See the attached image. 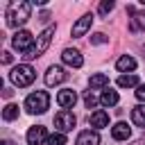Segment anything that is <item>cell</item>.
Wrapping results in <instances>:
<instances>
[{
	"instance_id": "21",
	"label": "cell",
	"mask_w": 145,
	"mask_h": 145,
	"mask_svg": "<svg viewBox=\"0 0 145 145\" xmlns=\"http://www.w3.org/2000/svg\"><path fill=\"white\" fill-rule=\"evenodd\" d=\"M2 118L5 120H16L18 118V104H7L5 111H2Z\"/></svg>"
},
{
	"instance_id": "24",
	"label": "cell",
	"mask_w": 145,
	"mask_h": 145,
	"mask_svg": "<svg viewBox=\"0 0 145 145\" xmlns=\"http://www.w3.org/2000/svg\"><path fill=\"white\" fill-rule=\"evenodd\" d=\"M84 104H86L88 109H93V106L97 104V97H95V95H93L91 91H86V95H84Z\"/></svg>"
},
{
	"instance_id": "11",
	"label": "cell",
	"mask_w": 145,
	"mask_h": 145,
	"mask_svg": "<svg viewBox=\"0 0 145 145\" xmlns=\"http://www.w3.org/2000/svg\"><path fill=\"white\" fill-rule=\"evenodd\" d=\"M91 23H93V16H91V14L82 16V18L72 25V36H84V34L91 29Z\"/></svg>"
},
{
	"instance_id": "20",
	"label": "cell",
	"mask_w": 145,
	"mask_h": 145,
	"mask_svg": "<svg viewBox=\"0 0 145 145\" xmlns=\"http://www.w3.org/2000/svg\"><path fill=\"white\" fill-rule=\"evenodd\" d=\"M118 86H122V88L138 86V77H136V75H120V77H118Z\"/></svg>"
},
{
	"instance_id": "4",
	"label": "cell",
	"mask_w": 145,
	"mask_h": 145,
	"mask_svg": "<svg viewBox=\"0 0 145 145\" xmlns=\"http://www.w3.org/2000/svg\"><path fill=\"white\" fill-rule=\"evenodd\" d=\"M52 36H54V25H50V27H45L43 32H41V36H39V43H36V48L32 50V52H27V54H23V59L25 61H29V59H36V57H41L48 48H50V41H52Z\"/></svg>"
},
{
	"instance_id": "10",
	"label": "cell",
	"mask_w": 145,
	"mask_h": 145,
	"mask_svg": "<svg viewBox=\"0 0 145 145\" xmlns=\"http://www.w3.org/2000/svg\"><path fill=\"white\" fill-rule=\"evenodd\" d=\"M57 102H59V106L70 109V106H75V102H77V93H75L72 88H63V91H59Z\"/></svg>"
},
{
	"instance_id": "30",
	"label": "cell",
	"mask_w": 145,
	"mask_h": 145,
	"mask_svg": "<svg viewBox=\"0 0 145 145\" xmlns=\"http://www.w3.org/2000/svg\"><path fill=\"white\" fill-rule=\"evenodd\" d=\"M131 145H145V138H140V140H136V143H131Z\"/></svg>"
},
{
	"instance_id": "31",
	"label": "cell",
	"mask_w": 145,
	"mask_h": 145,
	"mask_svg": "<svg viewBox=\"0 0 145 145\" xmlns=\"http://www.w3.org/2000/svg\"><path fill=\"white\" fill-rule=\"evenodd\" d=\"M2 145H14V143H11V140H5V143H2Z\"/></svg>"
},
{
	"instance_id": "6",
	"label": "cell",
	"mask_w": 145,
	"mask_h": 145,
	"mask_svg": "<svg viewBox=\"0 0 145 145\" xmlns=\"http://www.w3.org/2000/svg\"><path fill=\"white\" fill-rule=\"evenodd\" d=\"M75 122H77V118H75L72 111H68V109H61V111L54 116V127H57L59 131H70V129L75 127Z\"/></svg>"
},
{
	"instance_id": "14",
	"label": "cell",
	"mask_w": 145,
	"mask_h": 145,
	"mask_svg": "<svg viewBox=\"0 0 145 145\" xmlns=\"http://www.w3.org/2000/svg\"><path fill=\"white\" fill-rule=\"evenodd\" d=\"M111 136H113L116 140H127V138L131 136V129L127 127V122H116L113 129H111Z\"/></svg>"
},
{
	"instance_id": "27",
	"label": "cell",
	"mask_w": 145,
	"mask_h": 145,
	"mask_svg": "<svg viewBox=\"0 0 145 145\" xmlns=\"http://www.w3.org/2000/svg\"><path fill=\"white\" fill-rule=\"evenodd\" d=\"M11 59H14V57H11V52H7V50H5V52H2V63H11Z\"/></svg>"
},
{
	"instance_id": "12",
	"label": "cell",
	"mask_w": 145,
	"mask_h": 145,
	"mask_svg": "<svg viewBox=\"0 0 145 145\" xmlns=\"http://www.w3.org/2000/svg\"><path fill=\"white\" fill-rule=\"evenodd\" d=\"M77 145H100V134L86 129V131H82L77 136Z\"/></svg>"
},
{
	"instance_id": "25",
	"label": "cell",
	"mask_w": 145,
	"mask_h": 145,
	"mask_svg": "<svg viewBox=\"0 0 145 145\" xmlns=\"http://www.w3.org/2000/svg\"><path fill=\"white\" fill-rule=\"evenodd\" d=\"M111 9H113V2H111V0H104V2L100 5V14H102V16H106Z\"/></svg>"
},
{
	"instance_id": "2",
	"label": "cell",
	"mask_w": 145,
	"mask_h": 145,
	"mask_svg": "<svg viewBox=\"0 0 145 145\" xmlns=\"http://www.w3.org/2000/svg\"><path fill=\"white\" fill-rule=\"evenodd\" d=\"M50 106V95L45 91H34L25 97V109L29 113H45Z\"/></svg>"
},
{
	"instance_id": "16",
	"label": "cell",
	"mask_w": 145,
	"mask_h": 145,
	"mask_svg": "<svg viewBox=\"0 0 145 145\" xmlns=\"http://www.w3.org/2000/svg\"><path fill=\"white\" fill-rule=\"evenodd\" d=\"M131 122L136 127H145V104H138L131 109Z\"/></svg>"
},
{
	"instance_id": "8",
	"label": "cell",
	"mask_w": 145,
	"mask_h": 145,
	"mask_svg": "<svg viewBox=\"0 0 145 145\" xmlns=\"http://www.w3.org/2000/svg\"><path fill=\"white\" fill-rule=\"evenodd\" d=\"M66 70L61 68V66H50L48 68V72H45V84L48 86H57V84H61V82H66Z\"/></svg>"
},
{
	"instance_id": "9",
	"label": "cell",
	"mask_w": 145,
	"mask_h": 145,
	"mask_svg": "<svg viewBox=\"0 0 145 145\" xmlns=\"http://www.w3.org/2000/svg\"><path fill=\"white\" fill-rule=\"evenodd\" d=\"M61 59H63L66 66H72V68H82V63H84L79 50H75V48H66V50L61 52Z\"/></svg>"
},
{
	"instance_id": "7",
	"label": "cell",
	"mask_w": 145,
	"mask_h": 145,
	"mask_svg": "<svg viewBox=\"0 0 145 145\" xmlns=\"http://www.w3.org/2000/svg\"><path fill=\"white\" fill-rule=\"evenodd\" d=\"M43 140H48V129L43 125H34L27 131V145H43Z\"/></svg>"
},
{
	"instance_id": "28",
	"label": "cell",
	"mask_w": 145,
	"mask_h": 145,
	"mask_svg": "<svg viewBox=\"0 0 145 145\" xmlns=\"http://www.w3.org/2000/svg\"><path fill=\"white\" fill-rule=\"evenodd\" d=\"M11 95H14V91H11V88H5V91H2V97H7V100H9Z\"/></svg>"
},
{
	"instance_id": "5",
	"label": "cell",
	"mask_w": 145,
	"mask_h": 145,
	"mask_svg": "<svg viewBox=\"0 0 145 145\" xmlns=\"http://www.w3.org/2000/svg\"><path fill=\"white\" fill-rule=\"evenodd\" d=\"M14 48L18 50V52H32L36 45H34V36H32V32H27V29H20V32H16L14 34Z\"/></svg>"
},
{
	"instance_id": "13",
	"label": "cell",
	"mask_w": 145,
	"mask_h": 145,
	"mask_svg": "<svg viewBox=\"0 0 145 145\" xmlns=\"http://www.w3.org/2000/svg\"><path fill=\"white\" fill-rule=\"evenodd\" d=\"M88 122H91L93 127H97V129H100V127H106V125H109V113H106V111H102V109H97V111H93V113H91Z\"/></svg>"
},
{
	"instance_id": "22",
	"label": "cell",
	"mask_w": 145,
	"mask_h": 145,
	"mask_svg": "<svg viewBox=\"0 0 145 145\" xmlns=\"http://www.w3.org/2000/svg\"><path fill=\"white\" fill-rule=\"evenodd\" d=\"M48 145H66V136L63 134H52V136H48Z\"/></svg>"
},
{
	"instance_id": "29",
	"label": "cell",
	"mask_w": 145,
	"mask_h": 145,
	"mask_svg": "<svg viewBox=\"0 0 145 145\" xmlns=\"http://www.w3.org/2000/svg\"><path fill=\"white\" fill-rule=\"evenodd\" d=\"M39 18H41V20H43V23H45V20H48V18H50V14H48V11H43V14H41V16H39Z\"/></svg>"
},
{
	"instance_id": "18",
	"label": "cell",
	"mask_w": 145,
	"mask_h": 145,
	"mask_svg": "<svg viewBox=\"0 0 145 145\" xmlns=\"http://www.w3.org/2000/svg\"><path fill=\"white\" fill-rule=\"evenodd\" d=\"M118 100H120V97H118V93H116V91H111V88H109V91H104V93H102V97H100V102H102L104 106H116V104H118Z\"/></svg>"
},
{
	"instance_id": "3",
	"label": "cell",
	"mask_w": 145,
	"mask_h": 145,
	"mask_svg": "<svg viewBox=\"0 0 145 145\" xmlns=\"http://www.w3.org/2000/svg\"><path fill=\"white\" fill-rule=\"evenodd\" d=\"M9 77H11V82H14L16 86H29V84L36 79V70H34L32 66H27V63H20V66H16V68L9 72Z\"/></svg>"
},
{
	"instance_id": "1",
	"label": "cell",
	"mask_w": 145,
	"mask_h": 145,
	"mask_svg": "<svg viewBox=\"0 0 145 145\" xmlns=\"http://www.w3.org/2000/svg\"><path fill=\"white\" fill-rule=\"evenodd\" d=\"M29 11H32V5L25 2V0H14L9 7H7V25L9 27H20L27 23L29 18Z\"/></svg>"
},
{
	"instance_id": "26",
	"label": "cell",
	"mask_w": 145,
	"mask_h": 145,
	"mask_svg": "<svg viewBox=\"0 0 145 145\" xmlns=\"http://www.w3.org/2000/svg\"><path fill=\"white\" fill-rule=\"evenodd\" d=\"M136 97H138L140 102H145V84H140V86H138V91H136Z\"/></svg>"
},
{
	"instance_id": "15",
	"label": "cell",
	"mask_w": 145,
	"mask_h": 145,
	"mask_svg": "<svg viewBox=\"0 0 145 145\" xmlns=\"http://www.w3.org/2000/svg\"><path fill=\"white\" fill-rule=\"evenodd\" d=\"M116 68L120 70V72H127V70H134L136 68V59L134 57H129V54H122L118 61H116Z\"/></svg>"
},
{
	"instance_id": "19",
	"label": "cell",
	"mask_w": 145,
	"mask_h": 145,
	"mask_svg": "<svg viewBox=\"0 0 145 145\" xmlns=\"http://www.w3.org/2000/svg\"><path fill=\"white\" fill-rule=\"evenodd\" d=\"M88 84H91V88H102V86L109 84V77L102 75V72H97V75H93V77L88 79Z\"/></svg>"
},
{
	"instance_id": "17",
	"label": "cell",
	"mask_w": 145,
	"mask_h": 145,
	"mask_svg": "<svg viewBox=\"0 0 145 145\" xmlns=\"http://www.w3.org/2000/svg\"><path fill=\"white\" fill-rule=\"evenodd\" d=\"M129 29H131V32H143V29H145V11L134 14V18H131V23H129Z\"/></svg>"
},
{
	"instance_id": "23",
	"label": "cell",
	"mask_w": 145,
	"mask_h": 145,
	"mask_svg": "<svg viewBox=\"0 0 145 145\" xmlns=\"http://www.w3.org/2000/svg\"><path fill=\"white\" fill-rule=\"evenodd\" d=\"M106 41H109V36L102 34V32H97V34L91 36V43H93V45H100V43H106Z\"/></svg>"
}]
</instances>
